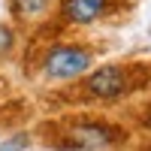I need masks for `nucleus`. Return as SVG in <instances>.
<instances>
[{"label": "nucleus", "instance_id": "6", "mask_svg": "<svg viewBox=\"0 0 151 151\" xmlns=\"http://www.w3.org/2000/svg\"><path fill=\"white\" fill-rule=\"evenodd\" d=\"M18 40H21V30L15 27L12 21H0V64L18 52Z\"/></svg>", "mask_w": 151, "mask_h": 151}, {"label": "nucleus", "instance_id": "8", "mask_svg": "<svg viewBox=\"0 0 151 151\" xmlns=\"http://www.w3.org/2000/svg\"><path fill=\"white\" fill-rule=\"evenodd\" d=\"M142 151H151V148H142Z\"/></svg>", "mask_w": 151, "mask_h": 151}, {"label": "nucleus", "instance_id": "2", "mask_svg": "<svg viewBox=\"0 0 151 151\" xmlns=\"http://www.w3.org/2000/svg\"><path fill=\"white\" fill-rule=\"evenodd\" d=\"M148 88H151V60H109V64H97L79 82H73V94L82 103L115 106Z\"/></svg>", "mask_w": 151, "mask_h": 151}, {"label": "nucleus", "instance_id": "7", "mask_svg": "<svg viewBox=\"0 0 151 151\" xmlns=\"http://www.w3.org/2000/svg\"><path fill=\"white\" fill-rule=\"evenodd\" d=\"M24 145H27V136H15L9 142H0V151H24Z\"/></svg>", "mask_w": 151, "mask_h": 151}, {"label": "nucleus", "instance_id": "3", "mask_svg": "<svg viewBox=\"0 0 151 151\" xmlns=\"http://www.w3.org/2000/svg\"><path fill=\"white\" fill-rule=\"evenodd\" d=\"M97 67V45L85 40L55 36L27 55V73L45 85H73Z\"/></svg>", "mask_w": 151, "mask_h": 151}, {"label": "nucleus", "instance_id": "1", "mask_svg": "<svg viewBox=\"0 0 151 151\" xmlns=\"http://www.w3.org/2000/svg\"><path fill=\"white\" fill-rule=\"evenodd\" d=\"M36 136L52 151H118L130 142V130L124 124L88 112L42 121Z\"/></svg>", "mask_w": 151, "mask_h": 151}, {"label": "nucleus", "instance_id": "4", "mask_svg": "<svg viewBox=\"0 0 151 151\" xmlns=\"http://www.w3.org/2000/svg\"><path fill=\"white\" fill-rule=\"evenodd\" d=\"M130 9V0H58L52 24L58 27H94L118 18Z\"/></svg>", "mask_w": 151, "mask_h": 151}, {"label": "nucleus", "instance_id": "5", "mask_svg": "<svg viewBox=\"0 0 151 151\" xmlns=\"http://www.w3.org/2000/svg\"><path fill=\"white\" fill-rule=\"evenodd\" d=\"M55 9H58V0H6L9 21L18 30H24V27L42 30V24L52 21Z\"/></svg>", "mask_w": 151, "mask_h": 151}]
</instances>
